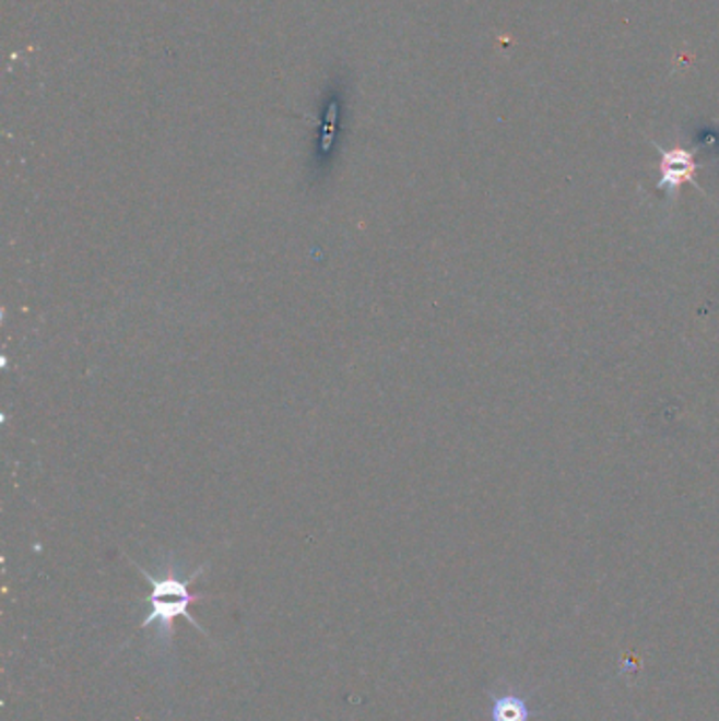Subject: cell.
Listing matches in <instances>:
<instances>
[{
    "instance_id": "obj_2",
    "label": "cell",
    "mask_w": 719,
    "mask_h": 721,
    "mask_svg": "<svg viewBox=\"0 0 719 721\" xmlns=\"http://www.w3.org/2000/svg\"><path fill=\"white\" fill-rule=\"evenodd\" d=\"M655 146L660 152V180L657 184V190L669 197H677V190L686 181H692L696 188H700V184L696 181L698 161H696L694 152L680 149V146L677 149H662L659 144H655Z\"/></svg>"
},
{
    "instance_id": "obj_3",
    "label": "cell",
    "mask_w": 719,
    "mask_h": 721,
    "mask_svg": "<svg viewBox=\"0 0 719 721\" xmlns=\"http://www.w3.org/2000/svg\"><path fill=\"white\" fill-rule=\"evenodd\" d=\"M537 711L530 709L528 700L517 694L492 696V721H532Z\"/></svg>"
},
{
    "instance_id": "obj_1",
    "label": "cell",
    "mask_w": 719,
    "mask_h": 721,
    "mask_svg": "<svg viewBox=\"0 0 719 721\" xmlns=\"http://www.w3.org/2000/svg\"><path fill=\"white\" fill-rule=\"evenodd\" d=\"M135 568L142 571V576L151 584V593L144 598L151 610H149L146 618L140 623V629H152V633H154V648L156 650H161L163 654L169 652L178 618H186L197 631L208 635V631L188 612V607H190L192 601H199L203 598L199 593H190V584L203 571L208 570V566L192 571L190 576H181L178 568H174V566L163 568L161 576H154L151 571L140 568L138 564H135Z\"/></svg>"
}]
</instances>
